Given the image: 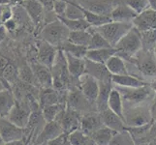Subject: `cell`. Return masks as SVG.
Instances as JSON below:
<instances>
[{
  "label": "cell",
  "mask_w": 156,
  "mask_h": 145,
  "mask_svg": "<svg viewBox=\"0 0 156 145\" xmlns=\"http://www.w3.org/2000/svg\"><path fill=\"white\" fill-rule=\"evenodd\" d=\"M147 145H156V137L153 139V140H151V141H150Z\"/></svg>",
  "instance_id": "obj_53"
},
{
  "label": "cell",
  "mask_w": 156,
  "mask_h": 145,
  "mask_svg": "<svg viewBox=\"0 0 156 145\" xmlns=\"http://www.w3.org/2000/svg\"><path fill=\"white\" fill-rule=\"evenodd\" d=\"M105 65L112 76H124L129 74L125 61L117 54L111 57Z\"/></svg>",
  "instance_id": "obj_28"
},
{
  "label": "cell",
  "mask_w": 156,
  "mask_h": 145,
  "mask_svg": "<svg viewBox=\"0 0 156 145\" xmlns=\"http://www.w3.org/2000/svg\"><path fill=\"white\" fill-rule=\"evenodd\" d=\"M115 89L120 93L122 99L125 102L126 105L143 104L151 97L153 92V89L150 86H148V85H144V86L142 87H135V88L117 86Z\"/></svg>",
  "instance_id": "obj_6"
},
{
  "label": "cell",
  "mask_w": 156,
  "mask_h": 145,
  "mask_svg": "<svg viewBox=\"0 0 156 145\" xmlns=\"http://www.w3.org/2000/svg\"><path fill=\"white\" fill-rule=\"evenodd\" d=\"M115 133H116L111 130V129L103 126L98 131L92 133L90 136V138L95 142L96 145H109Z\"/></svg>",
  "instance_id": "obj_30"
},
{
  "label": "cell",
  "mask_w": 156,
  "mask_h": 145,
  "mask_svg": "<svg viewBox=\"0 0 156 145\" xmlns=\"http://www.w3.org/2000/svg\"><path fill=\"white\" fill-rule=\"evenodd\" d=\"M17 100L11 88L0 90V117L7 118L15 106Z\"/></svg>",
  "instance_id": "obj_22"
},
{
  "label": "cell",
  "mask_w": 156,
  "mask_h": 145,
  "mask_svg": "<svg viewBox=\"0 0 156 145\" xmlns=\"http://www.w3.org/2000/svg\"><path fill=\"white\" fill-rule=\"evenodd\" d=\"M32 111L31 105L26 101H17L7 118L18 127L25 129L30 120Z\"/></svg>",
  "instance_id": "obj_7"
},
{
  "label": "cell",
  "mask_w": 156,
  "mask_h": 145,
  "mask_svg": "<svg viewBox=\"0 0 156 145\" xmlns=\"http://www.w3.org/2000/svg\"><path fill=\"white\" fill-rule=\"evenodd\" d=\"M104 126L103 121H102L101 114L98 111H91L87 113L83 114L82 119H80V130H82L85 135L90 136L96 131H98L100 128Z\"/></svg>",
  "instance_id": "obj_15"
},
{
  "label": "cell",
  "mask_w": 156,
  "mask_h": 145,
  "mask_svg": "<svg viewBox=\"0 0 156 145\" xmlns=\"http://www.w3.org/2000/svg\"><path fill=\"white\" fill-rule=\"evenodd\" d=\"M1 145H26L24 140H17V141H12V142H5Z\"/></svg>",
  "instance_id": "obj_51"
},
{
  "label": "cell",
  "mask_w": 156,
  "mask_h": 145,
  "mask_svg": "<svg viewBox=\"0 0 156 145\" xmlns=\"http://www.w3.org/2000/svg\"><path fill=\"white\" fill-rule=\"evenodd\" d=\"M129 63L136 67L138 72L142 74L143 80L144 78L156 80V58L153 51L142 48Z\"/></svg>",
  "instance_id": "obj_4"
},
{
  "label": "cell",
  "mask_w": 156,
  "mask_h": 145,
  "mask_svg": "<svg viewBox=\"0 0 156 145\" xmlns=\"http://www.w3.org/2000/svg\"><path fill=\"white\" fill-rule=\"evenodd\" d=\"M117 50L116 54L123 60L130 62L137 53L142 50V40L140 31L133 26V28L117 43L115 47Z\"/></svg>",
  "instance_id": "obj_2"
},
{
  "label": "cell",
  "mask_w": 156,
  "mask_h": 145,
  "mask_svg": "<svg viewBox=\"0 0 156 145\" xmlns=\"http://www.w3.org/2000/svg\"><path fill=\"white\" fill-rule=\"evenodd\" d=\"M109 145H135L133 137L127 130L116 133Z\"/></svg>",
  "instance_id": "obj_42"
},
{
  "label": "cell",
  "mask_w": 156,
  "mask_h": 145,
  "mask_svg": "<svg viewBox=\"0 0 156 145\" xmlns=\"http://www.w3.org/2000/svg\"><path fill=\"white\" fill-rule=\"evenodd\" d=\"M67 140L71 143V145H89L91 138L87 135H85L80 129H79L67 135Z\"/></svg>",
  "instance_id": "obj_39"
},
{
  "label": "cell",
  "mask_w": 156,
  "mask_h": 145,
  "mask_svg": "<svg viewBox=\"0 0 156 145\" xmlns=\"http://www.w3.org/2000/svg\"><path fill=\"white\" fill-rule=\"evenodd\" d=\"M89 31L92 37H91L88 50H101V48L112 47L111 45L107 42V40L94 27H90Z\"/></svg>",
  "instance_id": "obj_36"
},
{
  "label": "cell",
  "mask_w": 156,
  "mask_h": 145,
  "mask_svg": "<svg viewBox=\"0 0 156 145\" xmlns=\"http://www.w3.org/2000/svg\"><path fill=\"white\" fill-rule=\"evenodd\" d=\"M66 105L68 107L72 109L73 110L78 111L79 113H87V112L94 111L92 109V105L96 107V105L87 99L80 89H76L70 91V93L67 96Z\"/></svg>",
  "instance_id": "obj_10"
},
{
  "label": "cell",
  "mask_w": 156,
  "mask_h": 145,
  "mask_svg": "<svg viewBox=\"0 0 156 145\" xmlns=\"http://www.w3.org/2000/svg\"><path fill=\"white\" fill-rule=\"evenodd\" d=\"M133 26L140 32L156 29V11L147 8L138 14L136 19L133 20Z\"/></svg>",
  "instance_id": "obj_17"
},
{
  "label": "cell",
  "mask_w": 156,
  "mask_h": 145,
  "mask_svg": "<svg viewBox=\"0 0 156 145\" xmlns=\"http://www.w3.org/2000/svg\"><path fill=\"white\" fill-rule=\"evenodd\" d=\"M102 121H103L104 126L111 129L115 133L123 132L126 130V125L124 123V120L120 116L115 114L114 111L111 109H106L104 111L100 112Z\"/></svg>",
  "instance_id": "obj_21"
},
{
  "label": "cell",
  "mask_w": 156,
  "mask_h": 145,
  "mask_svg": "<svg viewBox=\"0 0 156 145\" xmlns=\"http://www.w3.org/2000/svg\"><path fill=\"white\" fill-rule=\"evenodd\" d=\"M4 27L6 28L7 32H14L16 29H17V21H16L14 19H11L8 21L4 23Z\"/></svg>",
  "instance_id": "obj_47"
},
{
  "label": "cell",
  "mask_w": 156,
  "mask_h": 145,
  "mask_svg": "<svg viewBox=\"0 0 156 145\" xmlns=\"http://www.w3.org/2000/svg\"><path fill=\"white\" fill-rule=\"evenodd\" d=\"M67 7L66 0H55L53 3V13L56 15V17H63L65 14Z\"/></svg>",
  "instance_id": "obj_44"
},
{
  "label": "cell",
  "mask_w": 156,
  "mask_h": 145,
  "mask_svg": "<svg viewBox=\"0 0 156 145\" xmlns=\"http://www.w3.org/2000/svg\"><path fill=\"white\" fill-rule=\"evenodd\" d=\"M3 144V141H2V139H1V136H0V145Z\"/></svg>",
  "instance_id": "obj_56"
},
{
  "label": "cell",
  "mask_w": 156,
  "mask_h": 145,
  "mask_svg": "<svg viewBox=\"0 0 156 145\" xmlns=\"http://www.w3.org/2000/svg\"><path fill=\"white\" fill-rule=\"evenodd\" d=\"M94 28L104 37L112 47H115L117 43L133 28V23L111 21L107 24Z\"/></svg>",
  "instance_id": "obj_5"
},
{
  "label": "cell",
  "mask_w": 156,
  "mask_h": 145,
  "mask_svg": "<svg viewBox=\"0 0 156 145\" xmlns=\"http://www.w3.org/2000/svg\"><path fill=\"white\" fill-rule=\"evenodd\" d=\"M108 109L114 111L115 114L120 116L123 119V110H124L123 99L120 93L115 88H112L110 94V98L109 101H108Z\"/></svg>",
  "instance_id": "obj_29"
},
{
  "label": "cell",
  "mask_w": 156,
  "mask_h": 145,
  "mask_svg": "<svg viewBox=\"0 0 156 145\" xmlns=\"http://www.w3.org/2000/svg\"><path fill=\"white\" fill-rule=\"evenodd\" d=\"M83 16H84V19L87 21V23L91 26V27H99V26H102V25L107 24V23L111 22V21H112V19L109 17H104V16H100L97 14L91 13L89 11L85 10L83 8Z\"/></svg>",
  "instance_id": "obj_34"
},
{
  "label": "cell",
  "mask_w": 156,
  "mask_h": 145,
  "mask_svg": "<svg viewBox=\"0 0 156 145\" xmlns=\"http://www.w3.org/2000/svg\"><path fill=\"white\" fill-rule=\"evenodd\" d=\"M64 145H71V143H70V142H69V141L67 140V141H66V143L64 144Z\"/></svg>",
  "instance_id": "obj_55"
},
{
  "label": "cell",
  "mask_w": 156,
  "mask_h": 145,
  "mask_svg": "<svg viewBox=\"0 0 156 145\" xmlns=\"http://www.w3.org/2000/svg\"><path fill=\"white\" fill-rule=\"evenodd\" d=\"M67 141V135H62L59 137L55 138V139H52V140L47 142L46 145H64Z\"/></svg>",
  "instance_id": "obj_45"
},
{
  "label": "cell",
  "mask_w": 156,
  "mask_h": 145,
  "mask_svg": "<svg viewBox=\"0 0 156 145\" xmlns=\"http://www.w3.org/2000/svg\"><path fill=\"white\" fill-rule=\"evenodd\" d=\"M60 99H61V95L59 93V91H57L53 87L42 88V90L39 92V105L41 109L48 105L65 103V102L61 101Z\"/></svg>",
  "instance_id": "obj_24"
},
{
  "label": "cell",
  "mask_w": 156,
  "mask_h": 145,
  "mask_svg": "<svg viewBox=\"0 0 156 145\" xmlns=\"http://www.w3.org/2000/svg\"><path fill=\"white\" fill-rule=\"evenodd\" d=\"M85 74L94 78L99 82L112 81V74L105 64H100L85 58Z\"/></svg>",
  "instance_id": "obj_19"
},
{
  "label": "cell",
  "mask_w": 156,
  "mask_h": 145,
  "mask_svg": "<svg viewBox=\"0 0 156 145\" xmlns=\"http://www.w3.org/2000/svg\"><path fill=\"white\" fill-rule=\"evenodd\" d=\"M9 63H10L9 59L7 57H5L4 55L0 54V80H1V78H2V74H3L5 68L8 66Z\"/></svg>",
  "instance_id": "obj_46"
},
{
  "label": "cell",
  "mask_w": 156,
  "mask_h": 145,
  "mask_svg": "<svg viewBox=\"0 0 156 145\" xmlns=\"http://www.w3.org/2000/svg\"><path fill=\"white\" fill-rule=\"evenodd\" d=\"M79 4L91 13L111 18L115 7V0H79Z\"/></svg>",
  "instance_id": "obj_11"
},
{
  "label": "cell",
  "mask_w": 156,
  "mask_h": 145,
  "mask_svg": "<svg viewBox=\"0 0 156 145\" xmlns=\"http://www.w3.org/2000/svg\"><path fill=\"white\" fill-rule=\"evenodd\" d=\"M60 50L65 53H68V54L73 55L75 57L85 58V55H87V52L88 50V48L85 47L75 45L71 42L66 41L65 43H63L62 46L60 47Z\"/></svg>",
  "instance_id": "obj_35"
},
{
  "label": "cell",
  "mask_w": 156,
  "mask_h": 145,
  "mask_svg": "<svg viewBox=\"0 0 156 145\" xmlns=\"http://www.w3.org/2000/svg\"><path fill=\"white\" fill-rule=\"evenodd\" d=\"M142 40V48L144 50L153 51L156 47V29L140 32Z\"/></svg>",
  "instance_id": "obj_37"
},
{
  "label": "cell",
  "mask_w": 156,
  "mask_h": 145,
  "mask_svg": "<svg viewBox=\"0 0 156 145\" xmlns=\"http://www.w3.org/2000/svg\"><path fill=\"white\" fill-rule=\"evenodd\" d=\"M19 77L20 81L25 84L33 85V86L38 85V82H37L34 77V74L32 72V69L30 65H27V64H25L20 69H19Z\"/></svg>",
  "instance_id": "obj_41"
},
{
  "label": "cell",
  "mask_w": 156,
  "mask_h": 145,
  "mask_svg": "<svg viewBox=\"0 0 156 145\" xmlns=\"http://www.w3.org/2000/svg\"><path fill=\"white\" fill-rule=\"evenodd\" d=\"M29 65L39 86H41L42 88L53 87V78L51 68L43 65L38 61H32Z\"/></svg>",
  "instance_id": "obj_14"
},
{
  "label": "cell",
  "mask_w": 156,
  "mask_h": 145,
  "mask_svg": "<svg viewBox=\"0 0 156 145\" xmlns=\"http://www.w3.org/2000/svg\"><path fill=\"white\" fill-rule=\"evenodd\" d=\"M59 20L67 26V28L71 31H80V30H87L91 26L87 23V21L83 19H69L64 17H57Z\"/></svg>",
  "instance_id": "obj_38"
},
{
  "label": "cell",
  "mask_w": 156,
  "mask_h": 145,
  "mask_svg": "<svg viewBox=\"0 0 156 145\" xmlns=\"http://www.w3.org/2000/svg\"><path fill=\"white\" fill-rule=\"evenodd\" d=\"M123 120L126 128H135L149 124L152 122L150 106L143 104L132 105V106L124 105Z\"/></svg>",
  "instance_id": "obj_3"
},
{
  "label": "cell",
  "mask_w": 156,
  "mask_h": 145,
  "mask_svg": "<svg viewBox=\"0 0 156 145\" xmlns=\"http://www.w3.org/2000/svg\"><path fill=\"white\" fill-rule=\"evenodd\" d=\"M112 88H114L112 87V81L99 82V94L97 100L95 102V105L98 112L108 109V101H109Z\"/></svg>",
  "instance_id": "obj_26"
},
{
  "label": "cell",
  "mask_w": 156,
  "mask_h": 145,
  "mask_svg": "<svg viewBox=\"0 0 156 145\" xmlns=\"http://www.w3.org/2000/svg\"><path fill=\"white\" fill-rule=\"evenodd\" d=\"M150 87L153 89V91H155V92H156V80H153L151 85H150Z\"/></svg>",
  "instance_id": "obj_52"
},
{
  "label": "cell",
  "mask_w": 156,
  "mask_h": 145,
  "mask_svg": "<svg viewBox=\"0 0 156 145\" xmlns=\"http://www.w3.org/2000/svg\"><path fill=\"white\" fill-rule=\"evenodd\" d=\"M64 135V131L57 121L47 122L46 125L41 131L40 135L37 136L33 144H43L47 143L52 139H55L60 136ZM32 144V145H33Z\"/></svg>",
  "instance_id": "obj_16"
},
{
  "label": "cell",
  "mask_w": 156,
  "mask_h": 145,
  "mask_svg": "<svg viewBox=\"0 0 156 145\" xmlns=\"http://www.w3.org/2000/svg\"><path fill=\"white\" fill-rule=\"evenodd\" d=\"M20 4L36 27L42 26L46 19V10L38 0H21Z\"/></svg>",
  "instance_id": "obj_12"
},
{
  "label": "cell",
  "mask_w": 156,
  "mask_h": 145,
  "mask_svg": "<svg viewBox=\"0 0 156 145\" xmlns=\"http://www.w3.org/2000/svg\"><path fill=\"white\" fill-rule=\"evenodd\" d=\"M38 1L43 5V7L45 8L48 12H53V3L55 0H38Z\"/></svg>",
  "instance_id": "obj_48"
},
{
  "label": "cell",
  "mask_w": 156,
  "mask_h": 145,
  "mask_svg": "<svg viewBox=\"0 0 156 145\" xmlns=\"http://www.w3.org/2000/svg\"><path fill=\"white\" fill-rule=\"evenodd\" d=\"M117 50L115 47H107V48H101V50H88L87 52L85 58L88 60L100 63V64H106L108 60L115 55Z\"/></svg>",
  "instance_id": "obj_25"
},
{
  "label": "cell",
  "mask_w": 156,
  "mask_h": 145,
  "mask_svg": "<svg viewBox=\"0 0 156 145\" xmlns=\"http://www.w3.org/2000/svg\"><path fill=\"white\" fill-rule=\"evenodd\" d=\"M112 84L117 85L120 87H128V88H135L142 87L144 85H147L143 79L136 78L132 74H124V76H112Z\"/></svg>",
  "instance_id": "obj_27"
},
{
  "label": "cell",
  "mask_w": 156,
  "mask_h": 145,
  "mask_svg": "<svg viewBox=\"0 0 156 145\" xmlns=\"http://www.w3.org/2000/svg\"><path fill=\"white\" fill-rule=\"evenodd\" d=\"M82 116L83 115H80V113H79L78 111L73 110L72 109L66 106V109L57 116L55 121H57L61 125L64 133L69 135V133L79 130L80 128Z\"/></svg>",
  "instance_id": "obj_8"
},
{
  "label": "cell",
  "mask_w": 156,
  "mask_h": 145,
  "mask_svg": "<svg viewBox=\"0 0 156 145\" xmlns=\"http://www.w3.org/2000/svg\"><path fill=\"white\" fill-rule=\"evenodd\" d=\"M6 35H7L6 28L4 27V25L0 26V43L4 41V39L6 38Z\"/></svg>",
  "instance_id": "obj_50"
},
{
  "label": "cell",
  "mask_w": 156,
  "mask_h": 145,
  "mask_svg": "<svg viewBox=\"0 0 156 145\" xmlns=\"http://www.w3.org/2000/svg\"><path fill=\"white\" fill-rule=\"evenodd\" d=\"M150 113H151L152 121H156V94L154 95V98L152 99V103L150 105Z\"/></svg>",
  "instance_id": "obj_49"
},
{
  "label": "cell",
  "mask_w": 156,
  "mask_h": 145,
  "mask_svg": "<svg viewBox=\"0 0 156 145\" xmlns=\"http://www.w3.org/2000/svg\"><path fill=\"white\" fill-rule=\"evenodd\" d=\"M0 136H1L3 143L23 140L25 132L24 129L15 125L8 118L0 117Z\"/></svg>",
  "instance_id": "obj_9"
},
{
  "label": "cell",
  "mask_w": 156,
  "mask_h": 145,
  "mask_svg": "<svg viewBox=\"0 0 156 145\" xmlns=\"http://www.w3.org/2000/svg\"><path fill=\"white\" fill-rule=\"evenodd\" d=\"M59 48L51 46L49 43L39 40L36 44V57L37 61L51 69L55 63Z\"/></svg>",
  "instance_id": "obj_13"
},
{
  "label": "cell",
  "mask_w": 156,
  "mask_h": 145,
  "mask_svg": "<svg viewBox=\"0 0 156 145\" xmlns=\"http://www.w3.org/2000/svg\"><path fill=\"white\" fill-rule=\"evenodd\" d=\"M138 13H136L132 8L123 3H116L111 15L112 21L117 22L133 23V20L136 19Z\"/></svg>",
  "instance_id": "obj_20"
},
{
  "label": "cell",
  "mask_w": 156,
  "mask_h": 145,
  "mask_svg": "<svg viewBox=\"0 0 156 145\" xmlns=\"http://www.w3.org/2000/svg\"><path fill=\"white\" fill-rule=\"evenodd\" d=\"M91 33L89 28L87 30H80V31H71L70 32L68 41L73 43L75 45L82 46L87 47H89L90 41H91Z\"/></svg>",
  "instance_id": "obj_31"
},
{
  "label": "cell",
  "mask_w": 156,
  "mask_h": 145,
  "mask_svg": "<svg viewBox=\"0 0 156 145\" xmlns=\"http://www.w3.org/2000/svg\"><path fill=\"white\" fill-rule=\"evenodd\" d=\"M116 3H123L132 8L136 13L140 14L143 11L149 8L148 6V0H115Z\"/></svg>",
  "instance_id": "obj_43"
},
{
  "label": "cell",
  "mask_w": 156,
  "mask_h": 145,
  "mask_svg": "<svg viewBox=\"0 0 156 145\" xmlns=\"http://www.w3.org/2000/svg\"><path fill=\"white\" fill-rule=\"evenodd\" d=\"M67 105L65 103H60V104H55L51 105H48L41 109L43 117L46 122H51L55 121L57 116L61 113V112L66 109Z\"/></svg>",
  "instance_id": "obj_32"
},
{
  "label": "cell",
  "mask_w": 156,
  "mask_h": 145,
  "mask_svg": "<svg viewBox=\"0 0 156 145\" xmlns=\"http://www.w3.org/2000/svg\"><path fill=\"white\" fill-rule=\"evenodd\" d=\"M1 80H3L5 83H7L8 87L12 88L20 81L19 69L16 67L14 64L9 63L8 66L4 70Z\"/></svg>",
  "instance_id": "obj_33"
},
{
  "label": "cell",
  "mask_w": 156,
  "mask_h": 145,
  "mask_svg": "<svg viewBox=\"0 0 156 145\" xmlns=\"http://www.w3.org/2000/svg\"><path fill=\"white\" fill-rule=\"evenodd\" d=\"M33 145H46V143H43V144H33Z\"/></svg>",
  "instance_id": "obj_57"
},
{
  "label": "cell",
  "mask_w": 156,
  "mask_h": 145,
  "mask_svg": "<svg viewBox=\"0 0 156 145\" xmlns=\"http://www.w3.org/2000/svg\"><path fill=\"white\" fill-rule=\"evenodd\" d=\"M65 56L68 71L71 77L76 79H80L85 74V58L75 57L68 54V53H65Z\"/></svg>",
  "instance_id": "obj_23"
},
{
  "label": "cell",
  "mask_w": 156,
  "mask_h": 145,
  "mask_svg": "<svg viewBox=\"0 0 156 145\" xmlns=\"http://www.w3.org/2000/svg\"><path fill=\"white\" fill-rule=\"evenodd\" d=\"M153 53H154V56H155V58H156V47H155L154 50H153Z\"/></svg>",
  "instance_id": "obj_54"
},
{
  "label": "cell",
  "mask_w": 156,
  "mask_h": 145,
  "mask_svg": "<svg viewBox=\"0 0 156 145\" xmlns=\"http://www.w3.org/2000/svg\"><path fill=\"white\" fill-rule=\"evenodd\" d=\"M80 89L90 103L95 105V102L97 100V97L99 94L98 80H96L94 78L84 74L80 78Z\"/></svg>",
  "instance_id": "obj_18"
},
{
  "label": "cell",
  "mask_w": 156,
  "mask_h": 145,
  "mask_svg": "<svg viewBox=\"0 0 156 145\" xmlns=\"http://www.w3.org/2000/svg\"><path fill=\"white\" fill-rule=\"evenodd\" d=\"M70 30L58 19L46 23L40 31V39L51 46L60 48L63 43L68 41Z\"/></svg>",
  "instance_id": "obj_1"
},
{
  "label": "cell",
  "mask_w": 156,
  "mask_h": 145,
  "mask_svg": "<svg viewBox=\"0 0 156 145\" xmlns=\"http://www.w3.org/2000/svg\"><path fill=\"white\" fill-rule=\"evenodd\" d=\"M63 17L69 19H83L84 16L83 12V8L78 3H72L67 1L66 11Z\"/></svg>",
  "instance_id": "obj_40"
}]
</instances>
